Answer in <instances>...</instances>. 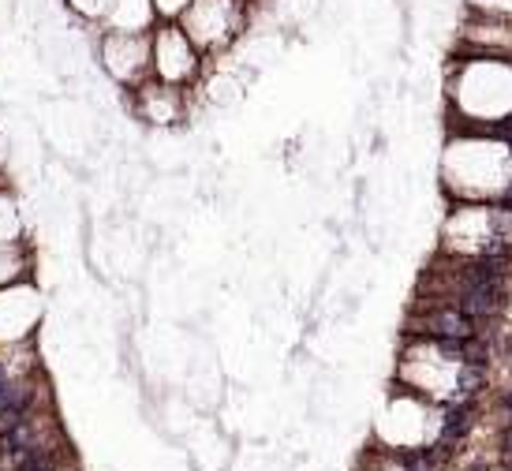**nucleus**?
Listing matches in <instances>:
<instances>
[{
  "label": "nucleus",
  "instance_id": "nucleus-9",
  "mask_svg": "<svg viewBox=\"0 0 512 471\" xmlns=\"http://www.w3.org/2000/svg\"><path fill=\"white\" fill-rule=\"evenodd\" d=\"M187 4H191V0H154V12H157V19H176Z\"/></svg>",
  "mask_w": 512,
  "mask_h": 471
},
{
  "label": "nucleus",
  "instance_id": "nucleus-3",
  "mask_svg": "<svg viewBox=\"0 0 512 471\" xmlns=\"http://www.w3.org/2000/svg\"><path fill=\"white\" fill-rule=\"evenodd\" d=\"M101 60H105V68L116 79L135 83L150 68V34H120V30H109L101 38Z\"/></svg>",
  "mask_w": 512,
  "mask_h": 471
},
{
  "label": "nucleus",
  "instance_id": "nucleus-2",
  "mask_svg": "<svg viewBox=\"0 0 512 471\" xmlns=\"http://www.w3.org/2000/svg\"><path fill=\"white\" fill-rule=\"evenodd\" d=\"M199 60L202 53L191 45L180 23L172 19V23H161L154 27V38H150V64H154V72L161 75V83H187L191 75L199 72Z\"/></svg>",
  "mask_w": 512,
  "mask_h": 471
},
{
  "label": "nucleus",
  "instance_id": "nucleus-1",
  "mask_svg": "<svg viewBox=\"0 0 512 471\" xmlns=\"http://www.w3.org/2000/svg\"><path fill=\"white\" fill-rule=\"evenodd\" d=\"M176 23L199 53H217L247 30V0H191Z\"/></svg>",
  "mask_w": 512,
  "mask_h": 471
},
{
  "label": "nucleus",
  "instance_id": "nucleus-8",
  "mask_svg": "<svg viewBox=\"0 0 512 471\" xmlns=\"http://www.w3.org/2000/svg\"><path fill=\"white\" fill-rule=\"evenodd\" d=\"M15 464H19V471H53V468H49V457H45L38 445H34V449H27V453L15 460Z\"/></svg>",
  "mask_w": 512,
  "mask_h": 471
},
{
  "label": "nucleus",
  "instance_id": "nucleus-6",
  "mask_svg": "<svg viewBox=\"0 0 512 471\" xmlns=\"http://www.w3.org/2000/svg\"><path fill=\"white\" fill-rule=\"evenodd\" d=\"M468 12H486V15H512V0H464Z\"/></svg>",
  "mask_w": 512,
  "mask_h": 471
},
{
  "label": "nucleus",
  "instance_id": "nucleus-4",
  "mask_svg": "<svg viewBox=\"0 0 512 471\" xmlns=\"http://www.w3.org/2000/svg\"><path fill=\"white\" fill-rule=\"evenodd\" d=\"M154 19V0H113L105 12L109 30H120V34H146L154 27Z\"/></svg>",
  "mask_w": 512,
  "mask_h": 471
},
{
  "label": "nucleus",
  "instance_id": "nucleus-7",
  "mask_svg": "<svg viewBox=\"0 0 512 471\" xmlns=\"http://www.w3.org/2000/svg\"><path fill=\"white\" fill-rule=\"evenodd\" d=\"M68 4H72L79 15H86V19H105L113 0H68Z\"/></svg>",
  "mask_w": 512,
  "mask_h": 471
},
{
  "label": "nucleus",
  "instance_id": "nucleus-5",
  "mask_svg": "<svg viewBox=\"0 0 512 471\" xmlns=\"http://www.w3.org/2000/svg\"><path fill=\"white\" fill-rule=\"evenodd\" d=\"M139 109H143L146 120L154 124H172L180 116V94L172 83H157V86H139Z\"/></svg>",
  "mask_w": 512,
  "mask_h": 471
}]
</instances>
